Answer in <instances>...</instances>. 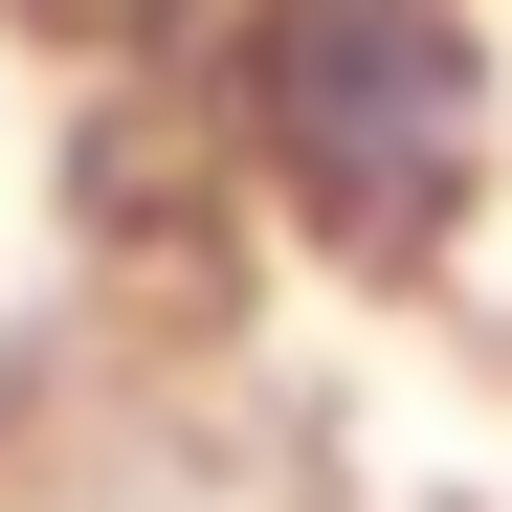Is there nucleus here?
Wrapping results in <instances>:
<instances>
[{
    "label": "nucleus",
    "mask_w": 512,
    "mask_h": 512,
    "mask_svg": "<svg viewBox=\"0 0 512 512\" xmlns=\"http://www.w3.org/2000/svg\"><path fill=\"white\" fill-rule=\"evenodd\" d=\"M223 90L268 201L357 268H423L490 201V0H245Z\"/></svg>",
    "instance_id": "nucleus-1"
}]
</instances>
